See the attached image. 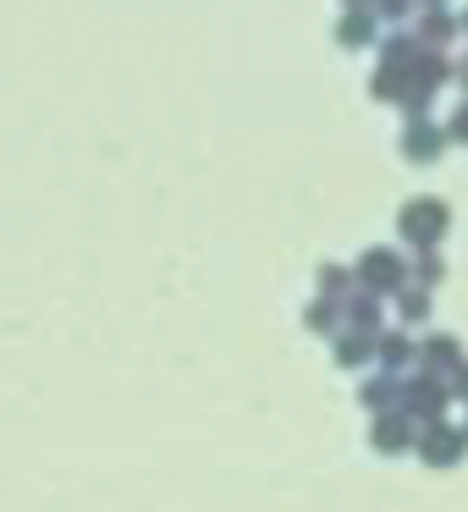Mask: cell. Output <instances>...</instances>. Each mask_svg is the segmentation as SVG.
<instances>
[{"instance_id": "obj_1", "label": "cell", "mask_w": 468, "mask_h": 512, "mask_svg": "<svg viewBox=\"0 0 468 512\" xmlns=\"http://www.w3.org/2000/svg\"><path fill=\"white\" fill-rule=\"evenodd\" d=\"M364 34H369L364 17H347V23H342V39H364Z\"/></svg>"}, {"instance_id": "obj_2", "label": "cell", "mask_w": 468, "mask_h": 512, "mask_svg": "<svg viewBox=\"0 0 468 512\" xmlns=\"http://www.w3.org/2000/svg\"><path fill=\"white\" fill-rule=\"evenodd\" d=\"M452 127H457V133L468 138V105H463V111H457V122H452Z\"/></svg>"}]
</instances>
